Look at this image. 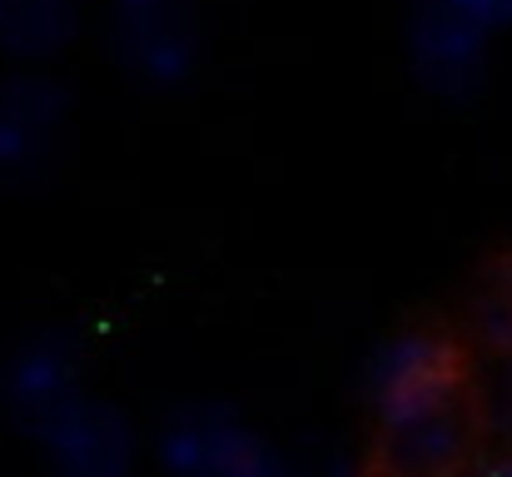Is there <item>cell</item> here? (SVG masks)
<instances>
[{
	"mask_svg": "<svg viewBox=\"0 0 512 477\" xmlns=\"http://www.w3.org/2000/svg\"><path fill=\"white\" fill-rule=\"evenodd\" d=\"M70 398H80V363L60 333H40L25 348H15V358L5 368V403L25 428L45 423Z\"/></svg>",
	"mask_w": 512,
	"mask_h": 477,
	"instance_id": "ba28073f",
	"label": "cell"
},
{
	"mask_svg": "<svg viewBox=\"0 0 512 477\" xmlns=\"http://www.w3.org/2000/svg\"><path fill=\"white\" fill-rule=\"evenodd\" d=\"M70 115V95L45 75H15L0 85V179L35 174Z\"/></svg>",
	"mask_w": 512,
	"mask_h": 477,
	"instance_id": "8992f818",
	"label": "cell"
},
{
	"mask_svg": "<svg viewBox=\"0 0 512 477\" xmlns=\"http://www.w3.org/2000/svg\"><path fill=\"white\" fill-rule=\"evenodd\" d=\"M473 438H478V423L468 403L383 428L378 477H463L473 468Z\"/></svg>",
	"mask_w": 512,
	"mask_h": 477,
	"instance_id": "52a82bcc",
	"label": "cell"
},
{
	"mask_svg": "<svg viewBox=\"0 0 512 477\" xmlns=\"http://www.w3.org/2000/svg\"><path fill=\"white\" fill-rule=\"evenodd\" d=\"M448 5H453V10H463L468 20H478L488 35L512 25V0H448Z\"/></svg>",
	"mask_w": 512,
	"mask_h": 477,
	"instance_id": "7c38bea8",
	"label": "cell"
},
{
	"mask_svg": "<svg viewBox=\"0 0 512 477\" xmlns=\"http://www.w3.org/2000/svg\"><path fill=\"white\" fill-rule=\"evenodd\" d=\"M363 388L378 413V428H398V423L463 403V358L448 338L408 328L378 343V353L368 358Z\"/></svg>",
	"mask_w": 512,
	"mask_h": 477,
	"instance_id": "6da1fadb",
	"label": "cell"
},
{
	"mask_svg": "<svg viewBox=\"0 0 512 477\" xmlns=\"http://www.w3.org/2000/svg\"><path fill=\"white\" fill-rule=\"evenodd\" d=\"M55 477H130L135 473V428L120 408L100 398H70L45 423L30 428Z\"/></svg>",
	"mask_w": 512,
	"mask_h": 477,
	"instance_id": "277c9868",
	"label": "cell"
},
{
	"mask_svg": "<svg viewBox=\"0 0 512 477\" xmlns=\"http://www.w3.org/2000/svg\"><path fill=\"white\" fill-rule=\"evenodd\" d=\"M463 477H512V448L508 453H488V458H473V468Z\"/></svg>",
	"mask_w": 512,
	"mask_h": 477,
	"instance_id": "5bb4252c",
	"label": "cell"
},
{
	"mask_svg": "<svg viewBox=\"0 0 512 477\" xmlns=\"http://www.w3.org/2000/svg\"><path fill=\"white\" fill-rule=\"evenodd\" d=\"M170 477H294V458L269 448L229 408H184L155 438Z\"/></svg>",
	"mask_w": 512,
	"mask_h": 477,
	"instance_id": "7a4b0ae2",
	"label": "cell"
},
{
	"mask_svg": "<svg viewBox=\"0 0 512 477\" xmlns=\"http://www.w3.org/2000/svg\"><path fill=\"white\" fill-rule=\"evenodd\" d=\"M473 338L483 353L512 358V269H503L473 304Z\"/></svg>",
	"mask_w": 512,
	"mask_h": 477,
	"instance_id": "30bf717a",
	"label": "cell"
},
{
	"mask_svg": "<svg viewBox=\"0 0 512 477\" xmlns=\"http://www.w3.org/2000/svg\"><path fill=\"white\" fill-rule=\"evenodd\" d=\"M294 477H368L363 463H353L348 453H319L309 463H294Z\"/></svg>",
	"mask_w": 512,
	"mask_h": 477,
	"instance_id": "4fadbf2b",
	"label": "cell"
},
{
	"mask_svg": "<svg viewBox=\"0 0 512 477\" xmlns=\"http://www.w3.org/2000/svg\"><path fill=\"white\" fill-rule=\"evenodd\" d=\"M110 45L120 65L150 90L184 85L199 60V30L184 0H115Z\"/></svg>",
	"mask_w": 512,
	"mask_h": 477,
	"instance_id": "3957f363",
	"label": "cell"
},
{
	"mask_svg": "<svg viewBox=\"0 0 512 477\" xmlns=\"http://www.w3.org/2000/svg\"><path fill=\"white\" fill-rule=\"evenodd\" d=\"M408 65L423 90L443 100H468L488 80V30L448 0H423L408 20Z\"/></svg>",
	"mask_w": 512,
	"mask_h": 477,
	"instance_id": "5b68a950",
	"label": "cell"
},
{
	"mask_svg": "<svg viewBox=\"0 0 512 477\" xmlns=\"http://www.w3.org/2000/svg\"><path fill=\"white\" fill-rule=\"evenodd\" d=\"M483 423H488L498 438L512 443V358H503V368H498V378H493V388H488V398H483Z\"/></svg>",
	"mask_w": 512,
	"mask_h": 477,
	"instance_id": "8fae6325",
	"label": "cell"
},
{
	"mask_svg": "<svg viewBox=\"0 0 512 477\" xmlns=\"http://www.w3.org/2000/svg\"><path fill=\"white\" fill-rule=\"evenodd\" d=\"M80 25V0H0V50L20 60H45L70 45Z\"/></svg>",
	"mask_w": 512,
	"mask_h": 477,
	"instance_id": "9c48e42d",
	"label": "cell"
}]
</instances>
